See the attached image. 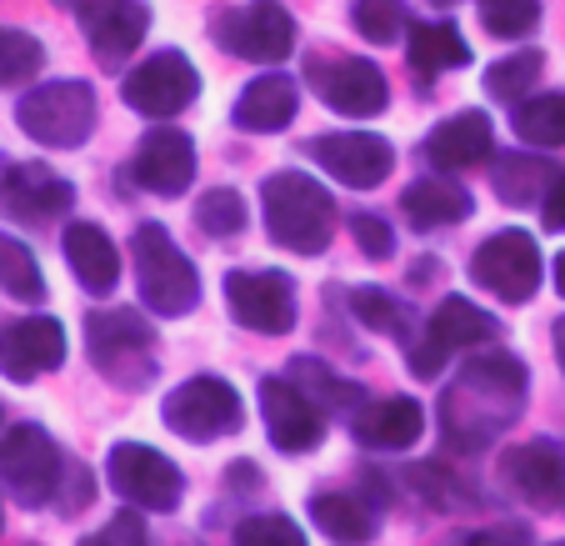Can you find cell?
Masks as SVG:
<instances>
[{
    "label": "cell",
    "instance_id": "ee69618b",
    "mask_svg": "<svg viewBox=\"0 0 565 546\" xmlns=\"http://www.w3.org/2000/svg\"><path fill=\"white\" fill-rule=\"evenodd\" d=\"M541 211H545V225H551V231H565V171H555V176H551Z\"/></svg>",
    "mask_w": 565,
    "mask_h": 546
},
{
    "label": "cell",
    "instance_id": "b9f144b4",
    "mask_svg": "<svg viewBox=\"0 0 565 546\" xmlns=\"http://www.w3.org/2000/svg\"><path fill=\"white\" fill-rule=\"evenodd\" d=\"M81 546H150V536H146V522H140L136 512H116L100 532L81 536Z\"/></svg>",
    "mask_w": 565,
    "mask_h": 546
},
{
    "label": "cell",
    "instance_id": "f546056e",
    "mask_svg": "<svg viewBox=\"0 0 565 546\" xmlns=\"http://www.w3.org/2000/svg\"><path fill=\"white\" fill-rule=\"evenodd\" d=\"M406 482L416 486V492L426 496V506H436V512H466V506H476V486L460 482L446 461H420V466L406 472Z\"/></svg>",
    "mask_w": 565,
    "mask_h": 546
},
{
    "label": "cell",
    "instance_id": "7dc6e473",
    "mask_svg": "<svg viewBox=\"0 0 565 546\" xmlns=\"http://www.w3.org/2000/svg\"><path fill=\"white\" fill-rule=\"evenodd\" d=\"M555 291H561V296H565V251H561V256H555Z\"/></svg>",
    "mask_w": 565,
    "mask_h": 546
},
{
    "label": "cell",
    "instance_id": "44dd1931",
    "mask_svg": "<svg viewBox=\"0 0 565 546\" xmlns=\"http://www.w3.org/2000/svg\"><path fill=\"white\" fill-rule=\"evenodd\" d=\"M355 441H365V447L375 451H406L420 441V431H426V411H420L416 397H385L375 401V407H361L355 411Z\"/></svg>",
    "mask_w": 565,
    "mask_h": 546
},
{
    "label": "cell",
    "instance_id": "4316f807",
    "mask_svg": "<svg viewBox=\"0 0 565 546\" xmlns=\"http://www.w3.org/2000/svg\"><path fill=\"white\" fill-rule=\"evenodd\" d=\"M310 516H316L320 532L331 536V542H341V546H361V542L375 536V506H365L361 496H351V492L310 496Z\"/></svg>",
    "mask_w": 565,
    "mask_h": 546
},
{
    "label": "cell",
    "instance_id": "f1b7e54d",
    "mask_svg": "<svg viewBox=\"0 0 565 546\" xmlns=\"http://www.w3.org/2000/svg\"><path fill=\"white\" fill-rule=\"evenodd\" d=\"M551 176L555 171L541 161V156H521V150H511V156H495L491 186H495V196H501L505 206H535V201H545Z\"/></svg>",
    "mask_w": 565,
    "mask_h": 546
},
{
    "label": "cell",
    "instance_id": "f907efd6",
    "mask_svg": "<svg viewBox=\"0 0 565 546\" xmlns=\"http://www.w3.org/2000/svg\"><path fill=\"white\" fill-rule=\"evenodd\" d=\"M561 546H565V542H561Z\"/></svg>",
    "mask_w": 565,
    "mask_h": 546
},
{
    "label": "cell",
    "instance_id": "30bf717a",
    "mask_svg": "<svg viewBox=\"0 0 565 546\" xmlns=\"http://www.w3.org/2000/svg\"><path fill=\"white\" fill-rule=\"evenodd\" d=\"M470 281L491 296L525 306L541 286V246L525 231H495L491 241H480L476 261H470Z\"/></svg>",
    "mask_w": 565,
    "mask_h": 546
},
{
    "label": "cell",
    "instance_id": "3957f363",
    "mask_svg": "<svg viewBox=\"0 0 565 546\" xmlns=\"http://www.w3.org/2000/svg\"><path fill=\"white\" fill-rule=\"evenodd\" d=\"M130 256H136V286L156 316H185L201 306V271L171 241L166 225H140Z\"/></svg>",
    "mask_w": 565,
    "mask_h": 546
},
{
    "label": "cell",
    "instance_id": "681fc988",
    "mask_svg": "<svg viewBox=\"0 0 565 546\" xmlns=\"http://www.w3.org/2000/svg\"><path fill=\"white\" fill-rule=\"evenodd\" d=\"M0 526H6V512H0Z\"/></svg>",
    "mask_w": 565,
    "mask_h": 546
},
{
    "label": "cell",
    "instance_id": "5bb4252c",
    "mask_svg": "<svg viewBox=\"0 0 565 546\" xmlns=\"http://www.w3.org/2000/svg\"><path fill=\"white\" fill-rule=\"evenodd\" d=\"M260 417L280 451H310L326 437V407L290 376H266L260 381Z\"/></svg>",
    "mask_w": 565,
    "mask_h": 546
},
{
    "label": "cell",
    "instance_id": "d4e9b609",
    "mask_svg": "<svg viewBox=\"0 0 565 546\" xmlns=\"http://www.w3.org/2000/svg\"><path fill=\"white\" fill-rule=\"evenodd\" d=\"M401 216H406L416 231H436V225H456L470 216V191L450 176H426V181L406 186L401 196Z\"/></svg>",
    "mask_w": 565,
    "mask_h": 546
},
{
    "label": "cell",
    "instance_id": "60d3db41",
    "mask_svg": "<svg viewBox=\"0 0 565 546\" xmlns=\"http://www.w3.org/2000/svg\"><path fill=\"white\" fill-rule=\"evenodd\" d=\"M351 237H355V246H361V256H371V261H385L395 251L391 221H385V216H375V211L351 216Z\"/></svg>",
    "mask_w": 565,
    "mask_h": 546
},
{
    "label": "cell",
    "instance_id": "cb8c5ba5",
    "mask_svg": "<svg viewBox=\"0 0 565 546\" xmlns=\"http://www.w3.org/2000/svg\"><path fill=\"white\" fill-rule=\"evenodd\" d=\"M296 111H300L296 81L270 71V75H256V81L241 91V101H235V126L241 130H280L296 120Z\"/></svg>",
    "mask_w": 565,
    "mask_h": 546
},
{
    "label": "cell",
    "instance_id": "7a4b0ae2",
    "mask_svg": "<svg viewBox=\"0 0 565 546\" xmlns=\"http://www.w3.org/2000/svg\"><path fill=\"white\" fill-rule=\"evenodd\" d=\"M260 206H266V231L276 246L296 251V256H320L331 246L335 201L320 181L300 171H276L260 186Z\"/></svg>",
    "mask_w": 565,
    "mask_h": 546
},
{
    "label": "cell",
    "instance_id": "4dcf8cb0",
    "mask_svg": "<svg viewBox=\"0 0 565 546\" xmlns=\"http://www.w3.org/2000/svg\"><path fill=\"white\" fill-rule=\"evenodd\" d=\"M515 136L531 146H565V91L531 96L515 106Z\"/></svg>",
    "mask_w": 565,
    "mask_h": 546
},
{
    "label": "cell",
    "instance_id": "484cf974",
    "mask_svg": "<svg viewBox=\"0 0 565 546\" xmlns=\"http://www.w3.org/2000/svg\"><path fill=\"white\" fill-rule=\"evenodd\" d=\"M86 25H90V51H96V61L120 65L140 41H146L150 11L140 6V0H110L106 11H100L96 21H86Z\"/></svg>",
    "mask_w": 565,
    "mask_h": 546
},
{
    "label": "cell",
    "instance_id": "bcb514c9",
    "mask_svg": "<svg viewBox=\"0 0 565 546\" xmlns=\"http://www.w3.org/2000/svg\"><path fill=\"white\" fill-rule=\"evenodd\" d=\"M555 361H561V371H565V316H561V322H555Z\"/></svg>",
    "mask_w": 565,
    "mask_h": 546
},
{
    "label": "cell",
    "instance_id": "603a6c76",
    "mask_svg": "<svg viewBox=\"0 0 565 546\" xmlns=\"http://www.w3.org/2000/svg\"><path fill=\"white\" fill-rule=\"evenodd\" d=\"M491 336H501V322H495L491 311L470 306L466 296H446V301H440V311L430 316V326H426V346L436 356L470 351V346L491 342Z\"/></svg>",
    "mask_w": 565,
    "mask_h": 546
},
{
    "label": "cell",
    "instance_id": "52a82bcc",
    "mask_svg": "<svg viewBox=\"0 0 565 546\" xmlns=\"http://www.w3.org/2000/svg\"><path fill=\"white\" fill-rule=\"evenodd\" d=\"M211 35L221 51L241 55V61H286L290 45H296V21L280 0H250V6H235V11H215Z\"/></svg>",
    "mask_w": 565,
    "mask_h": 546
},
{
    "label": "cell",
    "instance_id": "9c48e42d",
    "mask_svg": "<svg viewBox=\"0 0 565 546\" xmlns=\"http://www.w3.org/2000/svg\"><path fill=\"white\" fill-rule=\"evenodd\" d=\"M110 486L126 496L130 506H146V512H175L185 496V476L171 456H160L146 441H120L110 447Z\"/></svg>",
    "mask_w": 565,
    "mask_h": 546
},
{
    "label": "cell",
    "instance_id": "d590c367",
    "mask_svg": "<svg viewBox=\"0 0 565 546\" xmlns=\"http://www.w3.org/2000/svg\"><path fill=\"white\" fill-rule=\"evenodd\" d=\"M541 51H521V55H505V61L486 65V96L495 101H515L535 86V75H541Z\"/></svg>",
    "mask_w": 565,
    "mask_h": 546
},
{
    "label": "cell",
    "instance_id": "8d00e7d4",
    "mask_svg": "<svg viewBox=\"0 0 565 546\" xmlns=\"http://www.w3.org/2000/svg\"><path fill=\"white\" fill-rule=\"evenodd\" d=\"M195 225H201L205 237H235V231H246V196L221 186V191H205L201 206H195Z\"/></svg>",
    "mask_w": 565,
    "mask_h": 546
},
{
    "label": "cell",
    "instance_id": "7c38bea8",
    "mask_svg": "<svg viewBox=\"0 0 565 546\" xmlns=\"http://www.w3.org/2000/svg\"><path fill=\"white\" fill-rule=\"evenodd\" d=\"M120 96H126V106L140 111V116H156V120L181 116V111L201 96V71H195L181 51H160L126 75Z\"/></svg>",
    "mask_w": 565,
    "mask_h": 546
},
{
    "label": "cell",
    "instance_id": "d6986e66",
    "mask_svg": "<svg viewBox=\"0 0 565 546\" xmlns=\"http://www.w3.org/2000/svg\"><path fill=\"white\" fill-rule=\"evenodd\" d=\"M501 482L531 506H551L555 496H565V451L555 441H525L501 456Z\"/></svg>",
    "mask_w": 565,
    "mask_h": 546
},
{
    "label": "cell",
    "instance_id": "f35d334b",
    "mask_svg": "<svg viewBox=\"0 0 565 546\" xmlns=\"http://www.w3.org/2000/svg\"><path fill=\"white\" fill-rule=\"evenodd\" d=\"M290 371H296L300 381L316 391L320 407H355V411H361V391H355L351 381H341L331 366H316L310 356H296V361H290Z\"/></svg>",
    "mask_w": 565,
    "mask_h": 546
},
{
    "label": "cell",
    "instance_id": "d6a6232c",
    "mask_svg": "<svg viewBox=\"0 0 565 546\" xmlns=\"http://www.w3.org/2000/svg\"><path fill=\"white\" fill-rule=\"evenodd\" d=\"M45 65V45L25 31H11V25H0V86H25L35 81Z\"/></svg>",
    "mask_w": 565,
    "mask_h": 546
},
{
    "label": "cell",
    "instance_id": "ab89813d",
    "mask_svg": "<svg viewBox=\"0 0 565 546\" xmlns=\"http://www.w3.org/2000/svg\"><path fill=\"white\" fill-rule=\"evenodd\" d=\"M235 546H306L290 516H246L235 526Z\"/></svg>",
    "mask_w": 565,
    "mask_h": 546
},
{
    "label": "cell",
    "instance_id": "f6af8a7d",
    "mask_svg": "<svg viewBox=\"0 0 565 546\" xmlns=\"http://www.w3.org/2000/svg\"><path fill=\"white\" fill-rule=\"evenodd\" d=\"M61 6H71V11H81V15H86V21H96V15L106 11L110 0H61Z\"/></svg>",
    "mask_w": 565,
    "mask_h": 546
},
{
    "label": "cell",
    "instance_id": "c3c4849f",
    "mask_svg": "<svg viewBox=\"0 0 565 546\" xmlns=\"http://www.w3.org/2000/svg\"><path fill=\"white\" fill-rule=\"evenodd\" d=\"M430 6H456V0H430Z\"/></svg>",
    "mask_w": 565,
    "mask_h": 546
},
{
    "label": "cell",
    "instance_id": "e0dca14e",
    "mask_svg": "<svg viewBox=\"0 0 565 546\" xmlns=\"http://www.w3.org/2000/svg\"><path fill=\"white\" fill-rule=\"evenodd\" d=\"M65 361V326L55 316H25L0 332V371L11 381H35Z\"/></svg>",
    "mask_w": 565,
    "mask_h": 546
},
{
    "label": "cell",
    "instance_id": "7402d4cb",
    "mask_svg": "<svg viewBox=\"0 0 565 546\" xmlns=\"http://www.w3.org/2000/svg\"><path fill=\"white\" fill-rule=\"evenodd\" d=\"M65 261H71L75 281L90 291V296H106V291H116L120 281V251L110 246V237L100 231V225L90 221H75L65 225Z\"/></svg>",
    "mask_w": 565,
    "mask_h": 546
},
{
    "label": "cell",
    "instance_id": "277c9868",
    "mask_svg": "<svg viewBox=\"0 0 565 546\" xmlns=\"http://www.w3.org/2000/svg\"><path fill=\"white\" fill-rule=\"evenodd\" d=\"M15 120L41 146L75 150V146H86L90 130H96V91L86 81H45L31 96H21Z\"/></svg>",
    "mask_w": 565,
    "mask_h": 546
},
{
    "label": "cell",
    "instance_id": "4fadbf2b",
    "mask_svg": "<svg viewBox=\"0 0 565 546\" xmlns=\"http://www.w3.org/2000/svg\"><path fill=\"white\" fill-rule=\"evenodd\" d=\"M310 81H316L320 101L335 111V116H381L391 106V86L385 75L375 71L361 55H326V61H310Z\"/></svg>",
    "mask_w": 565,
    "mask_h": 546
},
{
    "label": "cell",
    "instance_id": "2e32d148",
    "mask_svg": "<svg viewBox=\"0 0 565 546\" xmlns=\"http://www.w3.org/2000/svg\"><path fill=\"white\" fill-rule=\"evenodd\" d=\"M75 206V186L65 176H55L51 166H35V161H21V166H6L0 176V211L15 216V221H55Z\"/></svg>",
    "mask_w": 565,
    "mask_h": 546
},
{
    "label": "cell",
    "instance_id": "83f0119b",
    "mask_svg": "<svg viewBox=\"0 0 565 546\" xmlns=\"http://www.w3.org/2000/svg\"><path fill=\"white\" fill-rule=\"evenodd\" d=\"M411 65H416L420 75L460 71V65H470V45H466V35H460L450 21L411 25Z\"/></svg>",
    "mask_w": 565,
    "mask_h": 546
},
{
    "label": "cell",
    "instance_id": "5b68a950",
    "mask_svg": "<svg viewBox=\"0 0 565 546\" xmlns=\"http://www.w3.org/2000/svg\"><path fill=\"white\" fill-rule=\"evenodd\" d=\"M86 351L110 381L146 386L156 371V336H150L146 316L116 306V311H90L86 316Z\"/></svg>",
    "mask_w": 565,
    "mask_h": 546
},
{
    "label": "cell",
    "instance_id": "74e56055",
    "mask_svg": "<svg viewBox=\"0 0 565 546\" xmlns=\"http://www.w3.org/2000/svg\"><path fill=\"white\" fill-rule=\"evenodd\" d=\"M351 311L361 316L365 326H375V332H406V326H411V311L401 306L391 291H381V286L351 291Z\"/></svg>",
    "mask_w": 565,
    "mask_h": 546
},
{
    "label": "cell",
    "instance_id": "1f68e13d",
    "mask_svg": "<svg viewBox=\"0 0 565 546\" xmlns=\"http://www.w3.org/2000/svg\"><path fill=\"white\" fill-rule=\"evenodd\" d=\"M0 291L15 296V301H41L45 296V276H41V266H35L31 246L15 241V237H6V231H0Z\"/></svg>",
    "mask_w": 565,
    "mask_h": 546
},
{
    "label": "cell",
    "instance_id": "ffe728a7",
    "mask_svg": "<svg viewBox=\"0 0 565 546\" xmlns=\"http://www.w3.org/2000/svg\"><path fill=\"white\" fill-rule=\"evenodd\" d=\"M491 116H480V111H460V116L440 120L426 140V161L436 166L440 176H456V171H470V166L491 161Z\"/></svg>",
    "mask_w": 565,
    "mask_h": 546
},
{
    "label": "cell",
    "instance_id": "e575fe53",
    "mask_svg": "<svg viewBox=\"0 0 565 546\" xmlns=\"http://www.w3.org/2000/svg\"><path fill=\"white\" fill-rule=\"evenodd\" d=\"M480 25L495 41H521L541 25V0H480Z\"/></svg>",
    "mask_w": 565,
    "mask_h": 546
},
{
    "label": "cell",
    "instance_id": "8fae6325",
    "mask_svg": "<svg viewBox=\"0 0 565 546\" xmlns=\"http://www.w3.org/2000/svg\"><path fill=\"white\" fill-rule=\"evenodd\" d=\"M225 306L241 326L260 336H286L296 326V281L286 271H231Z\"/></svg>",
    "mask_w": 565,
    "mask_h": 546
},
{
    "label": "cell",
    "instance_id": "8992f818",
    "mask_svg": "<svg viewBox=\"0 0 565 546\" xmlns=\"http://www.w3.org/2000/svg\"><path fill=\"white\" fill-rule=\"evenodd\" d=\"M166 427L185 441H221L231 431H241L246 407H241V391L221 376H191L185 386H175L166 407H160Z\"/></svg>",
    "mask_w": 565,
    "mask_h": 546
},
{
    "label": "cell",
    "instance_id": "7bdbcfd3",
    "mask_svg": "<svg viewBox=\"0 0 565 546\" xmlns=\"http://www.w3.org/2000/svg\"><path fill=\"white\" fill-rule=\"evenodd\" d=\"M466 546H535L531 526H486V532H470Z\"/></svg>",
    "mask_w": 565,
    "mask_h": 546
},
{
    "label": "cell",
    "instance_id": "6da1fadb",
    "mask_svg": "<svg viewBox=\"0 0 565 546\" xmlns=\"http://www.w3.org/2000/svg\"><path fill=\"white\" fill-rule=\"evenodd\" d=\"M525 407V366L505 351L476 356L440 397V431L450 451L491 447Z\"/></svg>",
    "mask_w": 565,
    "mask_h": 546
},
{
    "label": "cell",
    "instance_id": "ba28073f",
    "mask_svg": "<svg viewBox=\"0 0 565 546\" xmlns=\"http://www.w3.org/2000/svg\"><path fill=\"white\" fill-rule=\"evenodd\" d=\"M65 476L61 447L45 437L41 427H11L6 441H0V486L15 496L21 506H45L55 496Z\"/></svg>",
    "mask_w": 565,
    "mask_h": 546
},
{
    "label": "cell",
    "instance_id": "ac0fdd59",
    "mask_svg": "<svg viewBox=\"0 0 565 546\" xmlns=\"http://www.w3.org/2000/svg\"><path fill=\"white\" fill-rule=\"evenodd\" d=\"M130 176H136L140 191L150 196H181L185 186H191L195 176V140L185 136V130H150L146 140H140L136 161H130Z\"/></svg>",
    "mask_w": 565,
    "mask_h": 546
},
{
    "label": "cell",
    "instance_id": "836d02e7",
    "mask_svg": "<svg viewBox=\"0 0 565 546\" xmlns=\"http://www.w3.org/2000/svg\"><path fill=\"white\" fill-rule=\"evenodd\" d=\"M351 21L371 45H391L411 25V11H406V0H355Z\"/></svg>",
    "mask_w": 565,
    "mask_h": 546
},
{
    "label": "cell",
    "instance_id": "9a60e30c",
    "mask_svg": "<svg viewBox=\"0 0 565 546\" xmlns=\"http://www.w3.org/2000/svg\"><path fill=\"white\" fill-rule=\"evenodd\" d=\"M310 156L320 161V171H331L355 191H371L395 171V146L371 130H331V136L310 140Z\"/></svg>",
    "mask_w": 565,
    "mask_h": 546
}]
</instances>
